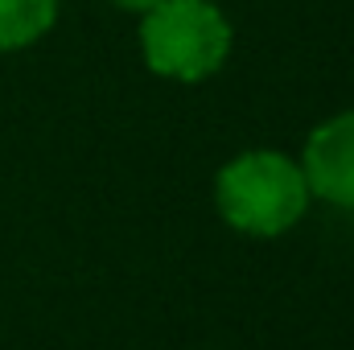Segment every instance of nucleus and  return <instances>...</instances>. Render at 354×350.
Here are the masks:
<instances>
[{"mask_svg":"<svg viewBox=\"0 0 354 350\" xmlns=\"http://www.w3.org/2000/svg\"><path fill=\"white\" fill-rule=\"evenodd\" d=\"M214 206L231 231L252 239H276L305 219L309 181L292 157L272 149H252L218 169Z\"/></svg>","mask_w":354,"mask_h":350,"instance_id":"nucleus-1","label":"nucleus"},{"mask_svg":"<svg viewBox=\"0 0 354 350\" xmlns=\"http://www.w3.org/2000/svg\"><path fill=\"white\" fill-rule=\"evenodd\" d=\"M140 54L157 79L206 83L231 58V21L210 0H161L140 12Z\"/></svg>","mask_w":354,"mask_h":350,"instance_id":"nucleus-2","label":"nucleus"},{"mask_svg":"<svg viewBox=\"0 0 354 350\" xmlns=\"http://www.w3.org/2000/svg\"><path fill=\"white\" fill-rule=\"evenodd\" d=\"M297 165L309 181V194L330 206L354 210V107L322 120L309 132Z\"/></svg>","mask_w":354,"mask_h":350,"instance_id":"nucleus-3","label":"nucleus"},{"mask_svg":"<svg viewBox=\"0 0 354 350\" xmlns=\"http://www.w3.org/2000/svg\"><path fill=\"white\" fill-rule=\"evenodd\" d=\"M111 4H120L124 12H149V8L161 4V0H111Z\"/></svg>","mask_w":354,"mask_h":350,"instance_id":"nucleus-5","label":"nucleus"},{"mask_svg":"<svg viewBox=\"0 0 354 350\" xmlns=\"http://www.w3.org/2000/svg\"><path fill=\"white\" fill-rule=\"evenodd\" d=\"M58 21V0H0V54L37 46Z\"/></svg>","mask_w":354,"mask_h":350,"instance_id":"nucleus-4","label":"nucleus"}]
</instances>
